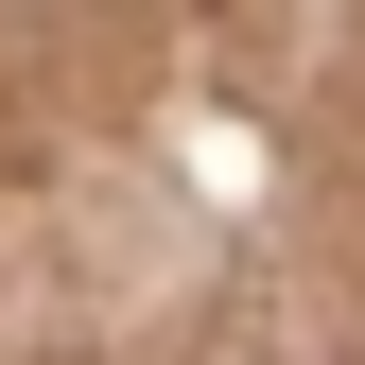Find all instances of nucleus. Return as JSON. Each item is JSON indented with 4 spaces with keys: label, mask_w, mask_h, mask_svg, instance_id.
<instances>
[]
</instances>
